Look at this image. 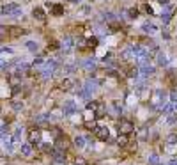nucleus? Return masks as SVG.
Instances as JSON below:
<instances>
[{"mask_svg": "<svg viewBox=\"0 0 177 165\" xmlns=\"http://www.w3.org/2000/svg\"><path fill=\"white\" fill-rule=\"evenodd\" d=\"M147 162H149V165H160V156L156 153H152V154H149Z\"/></svg>", "mask_w": 177, "mask_h": 165, "instance_id": "nucleus-31", "label": "nucleus"}, {"mask_svg": "<svg viewBox=\"0 0 177 165\" xmlns=\"http://www.w3.org/2000/svg\"><path fill=\"white\" fill-rule=\"evenodd\" d=\"M172 20V12H170V7H166L165 12H161V22L163 23H168Z\"/></svg>", "mask_w": 177, "mask_h": 165, "instance_id": "nucleus-29", "label": "nucleus"}, {"mask_svg": "<svg viewBox=\"0 0 177 165\" xmlns=\"http://www.w3.org/2000/svg\"><path fill=\"white\" fill-rule=\"evenodd\" d=\"M99 85H101V80H98V78H96V77H92V75H90V77H88L87 80H85V83H83V87L87 89V91H88L90 94H92V92H96Z\"/></svg>", "mask_w": 177, "mask_h": 165, "instance_id": "nucleus-7", "label": "nucleus"}, {"mask_svg": "<svg viewBox=\"0 0 177 165\" xmlns=\"http://www.w3.org/2000/svg\"><path fill=\"white\" fill-rule=\"evenodd\" d=\"M122 112H124L122 105L119 103V101H113L112 107H110V114H112V116H122Z\"/></svg>", "mask_w": 177, "mask_h": 165, "instance_id": "nucleus-17", "label": "nucleus"}, {"mask_svg": "<svg viewBox=\"0 0 177 165\" xmlns=\"http://www.w3.org/2000/svg\"><path fill=\"white\" fill-rule=\"evenodd\" d=\"M34 121L37 122V124H46V122H50L51 121V114H37V116L34 117Z\"/></svg>", "mask_w": 177, "mask_h": 165, "instance_id": "nucleus-14", "label": "nucleus"}, {"mask_svg": "<svg viewBox=\"0 0 177 165\" xmlns=\"http://www.w3.org/2000/svg\"><path fill=\"white\" fill-rule=\"evenodd\" d=\"M12 108H14V110H16V112H22V110H23V103H20V101H12Z\"/></svg>", "mask_w": 177, "mask_h": 165, "instance_id": "nucleus-45", "label": "nucleus"}, {"mask_svg": "<svg viewBox=\"0 0 177 165\" xmlns=\"http://www.w3.org/2000/svg\"><path fill=\"white\" fill-rule=\"evenodd\" d=\"M73 85H76L73 78H64L60 82V89H64V91H73Z\"/></svg>", "mask_w": 177, "mask_h": 165, "instance_id": "nucleus-19", "label": "nucleus"}, {"mask_svg": "<svg viewBox=\"0 0 177 165\" xmlns=\"http://www.w3.org/2000/svg\"><path fill=\"white\" fill-rule=\"evenodd\" d=\"M23 133H25V128H23V126H16V130H14V133H12V140H14V142H22Z\"/></svg>", "mask_w": 177, "mask_h": 165, "instance_id": "nucleus-23", "label": "nucleus"}, {"mask_svg": "<svg viewBox=\"0 0 177 165\" xmlns=\"http://www.w3.org/2000/svg\"><path fill=\"white\" fill-rule=\"evenodd\" d=\"M62 117H64V112H62V110H53V112H51V119H55V121H60Z\"/></svg>", "mask_w": 177, "mask_h": 165, "instance_id": "nucleus-35", "label": "nucleus"}, {"mask_svg": "<svg viewBox=\"0 0 177 165\" xmlns=\"http://www.w3.org/2000/svg\"><path fill=\"white\" fill-rule=\"evenodd\" d=\"M62 112H64V116L66 117H71L74 114H78V105L74 99H66L64 105H62Z\"/></svg>", "mask_w": 177, "mask_h": 165, "instance_id": "nucleus-5", "label": "nucleus"}, {"mask_svg": "<svg viewBox=\"0 0 177 165\" xmlns=\"http://www.w3.org/2000/svg\"><path fill=\"white\" fill-rule=\"evenodd\" d=\"M59 68V62L53 61V59H50V61H46L43 64V69H41V77L43 78H50L53 73H55V69Z\"/></svg>", "mask_w": 177, "mask_h": 165, "instance_id": "nucleus-3", "label": "nucleus"}, {"mask_svg": "<svg viewBox=\"0 0 177 165\" xmlns=\"http://www.w3.org/2000/svg\"><path fill=\"white\" fill-rule=\"evenodd\" d=\"M98 105H99V101H87V105H85V108L90 110V112H96V108H98Z\"/></svg>", "mask_w": 177, "mask_h": 165, "instance_id": "nucleus-38", "label": "nucleus"}, {"mask_svg": "<svg viewBox=\"0 0 177 165\" xmlns=\"http://www.w3.org/2000/svg\"><path fill=\"white\" fill-rule=\"evenodd\" d=\"M20 153L25 156V158H28V156H32V153H34V146L30 142H25V144H22V148H20Z\"/></svg>", "mask_w": 177, "mask_h": 165, "instance_id": "nucleus-13", "label": "nucleus"}, {"mask_svg": "<svg viewBox=\"0 0 177 165\" xmlns=\"http://www.w3.org/2000/svg\"><path fill=\"white\" fill-rule=\"evenodd\" d=\"M74 165H88V163L83 156H76V158H74Z\"/></svg>", "mask_w": 177, "mask_h": 165, "instance_id": "nucleus-44", "label": "nucleus"}, {"mask_svg": "<svg viewBox=\"0 0 177 165\" xmlns=\"http://www.w3.org/2000/svg\"><path fill=\"white\" fill-rule=\"evenodd\" d=\"M105 114H106V105L99 101V105H98V108L94 112V119H101V117H105Z\"/></svg>", "mask_w": 177, "mask_h": 165, "instance_id": "nucleus-20", "label": "nucleus"}, {"mask_svg": "<svg viewBox=\"0 0 177 165\" xmlns=\"http://www.w3.org/2000/svg\"><path fill=\"white\" fill-rule=\"evenodd\" d=\"M25 46H27L30 52H37V50H39V44L36 43V41H27V43H25Z\"/></svg>", "mask_w": 177, "mask_h": 165, "instance_id": "nucleus-36", "label": "nucleus"}, {"mask_svg": "<svg viewBox=\"0 0 177 165\" xmlns=\"http://www.w3.org/2000/svg\"><path fill=\"white\" fill-rule=\"evenodd\" d=\"M83 69H87V71H96V59L94 57H90V59H87L85 62H82Z\"/></svg>", "mask_w": 177, "mask_h": 165, "instance_id": "nucleus-22", "label": "nucleus"}, {"mask_svg": "<svg viewBox=\"0 0 177 165\" xmlns=\"http://www.w3.org/2000/svg\"><path fill=\"white\" fill-rule=\"evenodd\" d=\"M62 71L66 73V75H73V73L76 71V64H64V66H62Z\"/></svg>", "mask_w": 177, "mask_h": 165, "instance_id": "nucleus-28", "label": "nucleus"}, {"mask_svg": "<svg viewBox=\"0 0 177 165\" xmlns=\"http://www.w3.org/2000/svg\"><path fill=\"white\" fill-rule=\"evenodd\" d=\"M175 30H177V28H175Z\"/></svg>", "mask_w": 177, "mask_h": 165, "instance_id": "nucleus-52", "label": "nucleus"}, {"mask_svg": "<svg viewBox=\"0 0 177 165\" xmlns=\"http://www.w3.org/2000/svg\"><path fill=\"white\" fill-rule=\"evenodd\" d=\"M117 132H119V135H129L135 132V124L129 119H121L117 122Z\"/></svg>", "mask_w": 177, "mask_h": 165, "instance_id": "nucleus-2", "label": "nucleus"}, {"mask_svg": "<svg viewBox=\"0 0 177 165\" xmlns=\"http://www.w3.org/2000/svg\"><path fill=\"white\" fill-rule=\"evenodd\" d=\"M96 137L99 138L101 142H108V140H110V128L108 126H98Z\"/></svg>", "mask_w": 177, "mask_h": 165, "instance_id": "nucleus-9", "label": "nucleus"}, {"mask_svg": "<svg viewBox=\"0 0 177 165\" xmlns=\"http://www.w3.org/2000/svg\"><path fill=\"white\" fill-rule=\"evenodd\" d=\"M138 71H140V77H152L156 73V68L154 66H151V64H144V66H138Z\"/></svg>", "mask_w": 177, "mask_h": 165, "instance_id": "nucleus-11", "label": "nucleus"}, {"mask_svg": "<svg viewBox=\"0 0 177 165\" xmlns=\"http://www.w3.org/2000/svg\"><path fill=\"white\" fill-rule=\"evenodd\" d=\"M138 9H136V7H131V9H129V11H127V16L131 18V20H135V18L138 16Z\"/></svg>", "mask_w": 177, "mask_h": 165, "instance_id": "nucleus-42", "label": "nucleus"}, {"mask_svg": "<svg viewBox=\"0 0 177 165\" xmlns=\"http://www.w3.org/2000/svg\"><path fill=\"white\" fill-rule=\"evenodd\" d=\"M160 165H161V163H160ZM163 165H166V163H163Z\"/></svg>", "mask_w": 177, "mask_h": 165, "instance_id": "nucleus-51", "label": "nucleus"}, {"mask_svg": "<svg viewBox=\"0 0 177 165\" xmlns=\"http://www.w3.org/2000/svg\"><path fill=\"white\" fill-rule=\"evenodd\" d=\"M168 101H172V103H177V89H172L170 92H168Z\"/></svg>", "mask_w": 177, "mask_h": 165, "instance_id": "nucleus-40", "label": "nucleus"}, {"mask_svg": "<svg viewBox=\"0 0 177 165\" xmlns=\"http://www.w3.org/2000/svg\"><path fill=\"white\" fill-rule=\"evenodd\" d=\"M145 87H147V83H145V82H140V83H136V85H135V94L144 92V91H145Z\"/></svg>", "mask_w": 177, "mask_h": 165, "instance_id": "nucleus-37", "label": "nucleus"}, {"mask_svg": "<svg viewBox=\"0 0 177 165\" xmlns=\"http://www.w3.org/2000/svg\"><path fill=\"white\" fill-rule=\"evenodd\" d=\"M85 43H87V46L94 48V46H98V44H99V39L96 38V36H90V38H88L87 41H85Z\"/></svg>", "mask_w": 177, "mask_h": 165, "instance_id": "nucleus-32", "label": "nucleus"}, {"mask_svg": "<svg viewBox=\"0 0 177 165\" xmlns=\"http://www.w3.org/2000/svg\"><path fill=\"white\" fill-rule=\"evenodd\" d=\"M32 16L36 18V20H39V22H44V20H46V14H44L43 7H34L32 9Z\"/></svg>", "mask_w": 177, "mask_h": 165, "instance_id": "nucleus-18", "label": "nucleus"}, {"mask_svg": "<svg viewBox=\"0 0 177 165\" xmlns=\"http://www.w3.org/2000/svg\"><path fill=\"white\" fill-rule=\"evenodd\" d=\"M2 14L4 16H14V18H18V16H22L23 12H22V7L18 6V4H7V6H4L2 7Z\"/></svg>", "mask_w": 177, "mask_h": 165, "instance_id": "nucleus-4", "label": "nucleus"}, {"mask_svg": "<svg viewBox=\"0 0 177 165\" xmlns=\"http://www.w3.org/2000/svg\"><path fill=\"white\" fill-rule=\"evenodd\" d=\"M28 142L32 144V146H39V142H43V140H41V130H39V128L30 130V133H28Z\"/></svg>", "mask_w": 177, "mask_h": 165, "instance_id": "nucleus-10", "label": "nucleus"}, {"mask_svg": "<svg viewBox=\"0 0 177 165\" xmlns=\"http://www.w3.org/2000/svg\"><path fill=\"white\" fill-rule=\"evenodd\" d=\"M73 4H80V2H82V0H71Z\"/></svg>", "mask_w": 177, "mask_h": 165, "instance_id": "nucleus-50", "label": "nucleus"}, {"mask_svg": "<svg viewBox=\"0 0 177 165\" xmlns=\"http://www.w3.org/2000/svg\"><path fill=\"white\" fill-rule=\"evenodd\" d=\"M156 62H158V66H166V64H168V57H166V53L158 52V55H156Z\"/></svg>", "mask_w": 177, "mask_h": 165, "instance_id": "nucleus-25", "label": "nucleus"}, {"mask_svg": "<svg viewBox=\"0 0 177 165\" xmlns=\"http://www.w3.org/2000/svg\"><path fill=\"white\" fill-rule=\"evenodd\" d=\"M142 11H144L145 14H149V16H152V14H154V9H152L149 4H144V6H142Z\"/></svg>", "mask_w": 177, "mask_h": 165, "instance_id": "nucleus-41", "label": "nucleus"}, {"mask_svg": "<svg viewBox=\"0 0 177 165\" xmlns=\"http://www.w3.org/2000/svg\"><path fill=\"white\" fill-rule=\"evenodd\" d=\"M117 146H119V148H127V135H119Z\"/></svg>", "mask_w": 177, "mask_h": 165, "instance_id": "nucleus-30", "label": "nucleus"}, {"mask_svg": "<svg viewBox=\"0 0 177 165\" xmlns=\"http://www.w3.org/2000/svg\"><path fill=\"white\" fill-rule=\"evenodd\" d=\"M142 30H144L145 34H156L158 32V27L152 25V23H149V22H145L144 25H142Z\"/></svg>", "mask_w": 177, "mask_h": 165, "instance_id": "nucleus-24", "label": "nucleus"}, {"mask_svg": "<svg viewBox=\"0 0 177 165\" xmlns=\"http://www.w3.org/2000/svg\"><path fill=\"white\" fill-rule=\"evenodd\" d=\"M2 144H4V149H6L7 153H12V144H14V140H12V137H9V135H6V137L2 138Z\"/></svg>", "mask_w": 177, "mask_h": 165, "instance_id": "nucleus-21", "label": "nucleus"}, {"mask_svg": "<svg viewBox=\"0 0 177 165\" xmlns=\"http://www.w3.org/2000/svg\"><path fill=\"white\" fill-rule=\"evenodd\" d=\"M103 20H106V22H113V20H115V14H113V12H103Z\"/></svg>", "mask_w": 177, "mask_h": 165, "instance_id": "nucleus-43", "label": "nucleus"}, {"mask_svg": "<svg viewBox=\"0 0 177 165\" xmlns=\"http://www.w3.org/2000/svg\"><path fill=\"white\" fill-rule=\"evenodd\" d=\"M166 98H168V94H166L165 89H161V87L154 89V92H152V99H151V105H152V108L160 112V108L166 103V101H168Z\"/></svg>", "mask_w": 177, "mask_h": 165, "instance_id": "nucleus-1", "label": "nucleus"}, {"mask_svg": "<svg viewBox=\"0 0 177 165\" xmlns=\"http://www.w3.org/2000/svg\"><path fill=\"white\" fill-rule=\"evenodd\" d=\"M73 146H74L76 149H83L85 146H87V140H85L83 135H76V137L73 138Z\"/></svg>", "mask_w": 177, "mask_h": 165, "instance_id": "nucleus-15", "label": "nucleus"}, {"mask_svg": "<svg viewBox=\"0 0 177 165\" xmlns=\"http://www.w3.org/2000/svg\"><path fill=\"white\" fill-rule=\"evenodd\" d=\"M48 48H51V50H57V48H60V44L57 43V41H53L51 44H48Z\"/></svg>", "mask_w": 177, "mask_h": 165, "instance_id": "nucleus-47", "label": "nucleus"}, {"mask_svg": "<svg viewBox=\"0 0 177 165\" xmlns=\"http://www.w3.org/2000/svg\"><path fill=\"white\" fill-rule=\"evenodd\" d=\"M160 112H161L165 117L170 116V114H174V112H175V110H174V103H172V101H166V103L160 108Z\"/></svg>", "mask_w": 177, "mask_h": 165, "instance_id": "nucleus-16", "label": "nucleus"}, {"mask_svg": "<svg viewBox=\"0 0 177 165\" xmlns=\"http://www.w3.org/2000/svg\"><path fill=\"white\" fill-rule=\"evenodd\" d=\"M163 38H165V39H168V38H170V34H168V30H163Z\"/></svg>", "mask_w": 177, "mask_h": 165, "instance_id": "nucleus-49", "label": "nucleus"}, {"mask_svg": "<svg viewBox=\"0 0 177 165\" xmlns=\"http://www.w3.org/2000/svg\"><path fill=\"white\" fill-rule=\"evenodd\" d=\"M85 128L90 130V132H96V130H98V122H96L94 119H92V121H85Z\"/></svg>", "mask_w": 177, "mask_h": 165, "instance_id": "nucleus-34", "label": "nucleus"}, {"mask_svg": "<svg viewBox=\"0 0 177 165\" xmlns=\"http://www.w3.org/2000/svg\"><path fill=\"white\" fill-rule=\"evenodd\" d=\"M64 12H66L64 6H60V4H53V6H51V14H53V16H62Z\"/></svg>", "mask_w": 177, "mask_h": 165, "instance_id": "nucleus-26", "label": "nucleus"}, {"mask_svg": "<svg viewBox=\"0 0 177 165\" xmlns=\"http://www.w3.org/2000/svg\"><path fill=\"white\" fill-rule=\"evenodd\" d=\"M43 64H44V59H43V57H37V59L32 62V66H34V68H36V66H43Z\"/></svg>", "mask_w": 177, "mask_h": 165, "instance_id": "nucleus-46", "label": "nucleus"}, {"mask_svg": "<svg viewBox=\"0 0 177 165\" xmlns=\"http://www.w3.org/2000/svg\"><path fill=\"white\" fill-rule=\"evenodd\" d=\"M73 46H74V39L71 38V36H66V38L62 39V43H60V48L64 50V52H69V50L73 48Z\"/></svg>", "mask_w": 177, "mask_h": 165, "instance_id": "nucleus-12", "label": "nucleus"}, {"mask_svg": "<svg viewBox=\"0 0 177 165\" xmlns=\"http://www.w3.org/2000/svg\"><path fill=\"white\" fill-rule=\"evenodd\" d=\"M101 61L105 62V64H113V55H112V52H106V53L101 57Z\"/></svg>", "mask_w": 177, "mask_h": 165, "instance_id": "nucleus-33", "label": "nucleus"}, {"mask_svg": "<svg viewBox=\"0 0 177 165\" xmlns=\"http://www.w3.org/2000/svg\"><path fill=\"white\" fill-rule=\"evenodd\" d=\"M127 77H129V78H135V80H136V78L140 77L138 68H131V69H129V73H127Z\"/></svg>", "mask_w": 177, "mask_h": 165, "instance_id": "nucleus-39", "label": "nucleus"}, {"mask_svg": "<svg viewBox=\"0 0 177 165\" xmlns=\"http://www.w3.org/2000/svg\"><path fill=\"white\" fill-rule=\"evenodd\" d=\"M166 148H172V146H177V133H170L168 137L165 138Z\"/></svg>", "mask_w": 177, "mask_h": 165, "instance_id": "nucleus-27", "label": "nucleus"}, {"mask_svg": "<svg viewBox=\"0 0 177 165\" xmlns=\"http://www.w3.org/2000/svg\"><path fill=\"white\" fill-rule=\"evenodd\" d=\"M53 148L55 149H60V151H66L67 148H69V138H67V135H64L62 133L60 137L55 138V144H53Z\"/></svg>", "mask_w": 177, "mask_h": 165, "instance_id": "nucleus-8", "label": "nucleus"}, {"mask_svg": "<svg viewBox=\"0 0 177 165\" xmlns=\"http://www.w3.org/2000/svg\"><path fill=\"white\" fill-rule=\"evenodd\" d=\"M158 2H160L161 6H168V2H170V0H158Z\"/></svg>", "mask_w": 177, "mask_h": 165, "instance_id": "nucleus-48", "label": "nucleus"}, {"mask_svg": "<svg viewBox=\"0 0 177 165\" xmlns=\"http://www.w3.org/2000/svg\"><path fill=\"white\" fill-rule=\"evenodd\" d=\"M50 156H51V162L55 165H66V162H67V158H66V151H60V149H51V153H50Z\"/></svg>", "mask_w": 177, "mask_h": 165, "instance_id": "nucleus-6", "label": "nucleus"}]
</instances>
